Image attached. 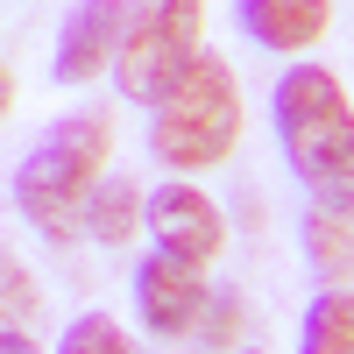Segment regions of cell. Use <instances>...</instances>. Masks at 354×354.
<instances>
[{"label": "cell", "mask_w": 354, "mask_h": 354, "mask_svg": "<svg viewBox=\"0 0 354 354\" xmlns=\"http://www.w3.org/2000/svg\"><path fill=\"white\" fill-rule=\"evenodd\" d=\"M298 354H354V283H326L305 305Z\"/></svg>", "instance_id": "cell-11"}, {"label": "cell", "mask_w": 354, "mask_h": 354, "mask_svg": "<svg viewBox=\"0 0 354 354\" xmlns=\"http://www.w3.org/2000/svg\"><path fill=\"white\" fill-rule=\"evenodd\" d=\"M205 57V0H128V36L113 57V85L156 106Z\"/></svg>", "instance_id": "cell-4"}, {"label": "cell", "mask_w": 354, "mask_h": 354, "mask_svg": "<svg viewBox=\"0 0 354 354\" xmlns=\"http://www.w3.org/2000/svg\"><path fill=\"white\" fill-rule=\"evenodd\" d=\"M106 156H113L106 113H64V121L15 163V205L28 213V227H43L50 241L85 234L93 192L106 185Z\"/></svg>", "instance_id": "cell-2"}, {"label": "cell", "mask_w": 354, "mask_h": 354, "mask_svg": "<svg viewBox=\"0 0 354 354\" xmlns=\"http://www.w3.org/2000/svg\"><path fill=\"white\" fill-rule=\"evenodd\" d=\"M305 262L319 283H354V205H319L305 213Z\"/></svg>", "instance_id": "cell-9"}, {"label": "cell", "mask_w": 354, "mask_h": 354, "mask_svg": "<svg viewBox=\"0 0 354 354\" xmlns=\"http://www.w3.org/2000/svg\"><path fill=\"white\" fill-rule=\"evenodd\" d=\"M234 340H241V298L220 290V298L205 305V319H198V347H205V354H227Z\"/></svg>", "instance_id": "cell-14"}, {"label": "cell", "mask_w": 354, "mask_h": 354, "mask_svg": "<svg viewBox=\"0 0 354 354\" xmlns=\"http://www.w3.org/2000/svg\"><path fill=\"white\" fill-rule=\"evenodd\" d=\"M277 142L290 177L319 205H354V100L326 64H290L277 78Z\"/></svg>", "instance_id": "cell-1"}, {"label": "cell", "mask_w": 354, "mask_h": 354, "mask_svg": "<svg viewBox=\"0 0 354 354\" xmlns=\"http://www.w3.org/2000/svg\"><path fill=\"white\" fill-rule=\"evenodd\" d=\"M57 354H142V347L128 340L121 319H106V312H78L71 326H64V340H57Z\"/></svg>", "instance_id": "cell-13"}, {"label": "cell", "mask_w": 354, "mask_h": 354, "mask_svg": "<svg viewBox=\"0 0 354 354\" xmlns=\"http://www.w3.org/2000/svg\"><path fill=\"white\" fill-rule=\"evenodd\" d=\"M241 354H262V347H241Z\"/></svg>", "instance_id": "cell-15"}, {"label": "cell", "mask_w": 354, "mask_h": 354, "mask_svg": "<svg viewBox=\"0 0 354 354\" xmlns=\"http://www.w3.org/2000/svg\"><path fill=\"white\" fill-rule=\"evenodd\" d=\"M149 234H156L163 255H185V262H198V270H213V255L227 248L220 205L205 198L192 177H170V185L149 192Z\"/></svg>", "instance_id": "cell-5"}, {"label": "cell", "mask_w": 354, "mask_h": 354, "mask_svg": "<svg viewBox=\"0 0 354 354\" xmlns=\"http://www.w3.org/2000/svg\"><path fill=\"white\" fill-rule=\"evenodd\" d=\"M149 220V198H142V185H128V177H106V185L93 192V213H85V234L106 248L135 241V227Z\"/></svg>", "instance_id": "cell-12"}, {"label": "cell", "mask_w": 354, "mask_h": 354, "mask_svg": "<svg viewBox=\"0 0 354 354\" xmlns=\"http://www.w3.org/2000/svg\"><path fill=\"white\" fill-rule=\"evenodd\" d=\"M128 36V0H78L57 28V85H93L100 71H113Z\"/></svg>", "instance_id": "cell-7"}, {"label": "cell", "mask_w": 354, "mask_h": 354, "mask_svg": "<svg viewBox=\"0 0 354 354\" xmlns=\"http://www.w3.org/2000/svg\"><path fill=\"white\" fill-rule=\"evenodd\" d=\"M241 142V78L205 50L149 113V149L163 170H220Z\"/></svg>", "instance_id": "cell-3"}, {"label": "cell", "mask_w": 354, "mask_h": 354, "mask_svg": "<svg viewBox=\"0 0 354 354\" xmlns=\"http://www.w3.org/2000/svg\"><path fill=\"white\" fill-rule=\"evenodd\" d=\"M0 354H36L43 347V290L36 277H28V262L8 255L0 262Z\"/></svg>", "instance_id": "cell-10"}, {"label": "cell", "mask_w": 354, "mask_h": 354, "mask_svg": "<svg viewBox=\"0 0 354 354\" xmlns=\"http://www.w3.org/2000/svg\"><path fill=\"white\" fill-rule=\"evenodd\" d=\"M135 305H142V326H149V333L177 340V333H198L213 290H205V270H198V262L156 248V255L135 270Z\"/></svg>", "instance_id": "cell-6"}, {"label": "cell", "mask_w": 354, "mask_h": 354, "mask_svg": "<svg viewBox=\"0 0 354 354\" xmlns=\"http://www.w3.org/2000/svg\"><path fill=\"white\" fill-rule=\"evenodd\" d=\"M234 15H241V28L262 50L298 57L333 28V0H234Z\"/></svg>", "instance_id": "cell-8"}]
</instances>
